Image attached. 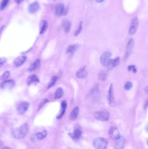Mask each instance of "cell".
<instances>
[{
    "label": "cell",
    "mask_w": 148,
    "mask_h": 149,
    "mask_svg": "<svg viewBox=\"0 0 148 149\" xmlns=\"http://www.w3.org/2000/svg\"><path fill=\"white\" fill-rule=\"evenodd\" d=\"M29 130V126L28 123H25L18 127L15 128L12 130L13 137L17 140H21L26 136Z\"/></svg>",
    "instance_id": "obj_1"
},
{
    "label": "cell",
    "mask_w": 148,
    "mask_h": 149,
    "mask_svg": "<svg viewBox=\"0 0 148 149\" xmlns=\"http://www.w3.org/2000/svg\"><path fill=\"white\" fill-rule=\"evenodd\" d=\"M107 145V141L104 138H96L93 140V146L96 149H106Z\"/></svg>",
    "instance_id": "obj_2"
},
{
    "label": "cell",
    "mask_w": 148,
    "mask_h": 149,
    "mask_svg": "<svg viewBox=\"0 0 148 149\" xmlns=\"http://www.w3.org/2000/svg\"><path fill=\"white\" fill-rule=\"evenodd\" d=\"M94 116L95 119L101 121H107L110 118L109 112L104 111L95 112Z\"/></svg>",
    "instance_id": "obj_3"
},
{
    "label": "cell",
    "mask_w": 148,
    "mask_h": 149,
    "mask_svg": "<svg viewBox=\"0 0 148 149\" xmlns=\"http://www.w3.org/2000/svg\"><path fill=\"white\" fill-rule=\"evenodd\" d=\"M107 100L109 105L111 107H115L116 106L115 98L113 96V84H111L109 87V91L107 96Z\"/></svg>",
    "instance_id": "obj_4"
},
{
    "label": "cell",
    "mask_w": 148,
    "mask_h": 149,
    "mask_svg": "<svg viewBox=\"0 0 148 149\" xmlns=\"http://www.w3.org/2000/svg\"><path fill=\"white\" fill-rule=\"evenodd\" d=\"M55 14L57 16L66 15L68 9L65 7L64 4L63 3H58L55 6Z\"/></svg>",
    "instance_id": "obj_5"
},
{
    "label": "cell",
    "mask_w": 148,
    "mask_h": 149,
    "mask_svg": "<svg viewBox=\"0 0 148 149\" xmlns=\"http://www.w3.org/2000/svg\"><path fill=\"white\" fill-rule=\"evenodd\" d=\"M29 104L25 101H22L18 104L17 106V110L20 114H23L28 110Z\"/></svg>",
    "instance_id": "obj_6"
},
{
    "label": "cell",
    "mask_w": 148,
    "mask_h": 149,
    "mask_svg": "<svg viewBox=\"0 0 148 149\" xmlns=\"http://www.w3.org/2000/svg\"><path fill=\"white\" fill-rule=\"evenodd\" d=\"M47 131L46 130H44L43 131L40 133H37L32 136L30 138L31 140L33 143H37L41 141L47 137Z\"/></svg>",
    "instance_id": "obj_7"
},
{
    "label": "cell",
    "mask_w": 148,
    "mask_h": 149,
    "mask_svg": "<svg viewBox=\"0 0 148 149\" xmlns=\"http://www.w3.org/2000/svg\"><path fill=\"white\" fill-rule=\"evenodd\" d=\"M112 57V53L109 51H106L102 54L100 56V63L104 66L106 67L108 63L109 60L111 59V57Z\"/></svg>",
    "instance_id": "obj_8"
},
{
    "label": "cell",
    "mask_w": 148,
    "mask_h": 149,
    "mask_svg": "<svg viewBox=\"0 0 148 149\" xmlns=\"http://www.w3.org/2000/svg\"><path fill=\"white\" fill-rule=\"evenodd\" d=\"M82 134V132L81 129L79 126H76L75 127L74 132L73 133H69L68 135L73 140H77L81 137Z\"/></svg>",
    "instance_id": "obj_9"
},
{
    "label": "cell",
    "mask_w": 148,
    "mask_h": 149,
    "mask_svg": "<svg viewBox=\"0 0 148 149\" xmlns=\"http://www.w3.org/2000/svg\"><path fill=\"white\" fill-rule=\"evenodd\" d=\"M109 137L113 140H117L120 137V133L117 128L112 126L109 130Z\"/></svg>",
    "instance_id": "obj_10"
},
{
    "label": "cell",
    "mask_w": 148,
    "mask_h": 149,
    "mask_svg": "<svg viewBox=\"0 0 148 149\" xmlns=\"http://www.w3.org/2000/svg\"><path fill=\"white\" fill-rule=\"evenodd\" d=\"M138 25H139V20L138 18L137 17H135L132 20L131 23L129 30V34L131 35H133L136 33L138 28Z\"/></svg>",
    "instance_id": "obj_11"
},
{
    "label": "cell",
    "mask_w": 148,
    "mask_h": 149,
    "mask_svg": "<svg viewBox=\"0 0 148 149\" xmlns=\"http://www.w3.org/2000/svg\"><path fill=\"white\" fill-rule=\"evenodd\" d=\"M15 81L14 80H8L7 81H4L1 85V89L4 88H12L15 86Z\"/></svg>",
    "instance_id": "obj_12"
},
{
    "label": "cell",
    "mask_w": 148,
    "mask_h": 149,
    "mask_svg": "<svg viewBox=\"0 0 148 149\" xmlns=\"http://www.w3.org/2000/svg\"><path fill=\"white\" fill-rule=\"evenodd\" d=\"M27 59V57L25 56H21L18 57L14 59L13 64L15 67H19L25 62Z\"/></svg>",
    "instance_id": "obj_13"
},
{
    "label": "cell",
    "mask_w": 148,
    "mask_h": 149,
    "mask_svg": "<svg viewBox=\"0 0 148 149\" xmlns=\"http://www.w3.org/2000/svg\"><path fill=\"white\" fill-rule=\"evenodd\" d=\"M76 76L79 78H85L87 76V72L85 67H82L77 71Z\"/></svg>",
    "instance_id": "obj_14"
},
{
    "label": "cell",
    "mask_w": 148,
    "mask_h": 149,
    "mask_svg": "<svg viewBox=\"0 0 148 149\" xmlns=\"http://www.w3.org/2000/svg\"><path fill=\"white\" fill-rule=\"evenodd\" d=\"M40 9V5L37 1L30 4L28 7V11L31 14L35 13L37 12Z\"/></svg>",
    "instance_id": "obj_15"
},
{
    "label": "cell",
    "mask_w": 148,
    "mask_h": 149,
    "mask_svg": "<svg viewBox=\"0 0 148 149\" xmlns=\"http://www.w3.org/2000/svg\"><path fill=\"white\" fill-rule=\"evenodd\" d=\"M134 41L133 39H131L128 42V44L127 46L125 57L126 58L129 57L132 53V51L134 47Z\"/></svg>",
    "instance_id": "obj_16"
},
{
    "label": "cell",
    "mask_w": 148,
    "mask_h": 149,
    "mask_svg": "<svg viewBox=\"0 0 148 149\" xmlns=\"http://www.w3.org/2000/svg\"><path fill=\"white\" fill-rule=\"evenodd\" d=\"M67 107V102L66 101H63L61 104V110L59 113L58 114L57 116V119H60L63 116L65 112L66 111V108Z\"/></svg>",
    "instance_id": "obj_17"
},
{
    "label": "cell",
    "mask_w": 148,
    "mask_h": 149,
    "mask_svg": "<svg viewBox=\"0 0 148 149\" xmlns=\"http://www.w3.org/2000/svg\"><path fill=\"white\" fill-rule=\"evenodd\" d=\"M40 80L38 77L35 74H32L30 76L27 80V84L28 86H30L32 84L37 83L39 82Z\"/></svg>",
    "instance_id": "obj_18"
},
{
    "label": "cell",
    "mask_w": 148,
    "mask_h": 149,
    "mask_svg": "<svg viewBox=\"0 0 148 149\" xmlns=\"http://www.w3.org/2000/svg\"><path fill=\"white\" fill-rule=\"evenodd\" d=\"M48 27V22L45 20L41 21L40 23V34H43L45 33Z\"/></svg>",
    "instance_id": "obj_19"
},
{
    "label": "cell",
    "mask_w": 148,
    "mask_h": 149,
    "mask_svg": "<svg viewBox=\"0 0 148 149\" xmlns=\"http://www.w3.org/2000/svg\"><path fill=\"white\" fill-rule=\"evenodd\" d=\"M71 24L70 22L67 20H63L62 22V27L65 32L68 33L71 28Z\"/></svg>",
    "instance_id": "obj_20"
},
{
    "label": "cell",
    "mask_w": 148,
    "mask_h": 149,
    "mask_svg": "<svg viewBox=\"0 0 148 149\" xmlns=\"http://www.w3.org/2000/svg\"><path fill=\"white\" fill-rule=\"evenodd\" d=\"M117 140L116 143V149H123L124 144L125 143V138L122 137H120Z\"/></svg>",
    "instance_id": "obj_21"
},
{
    "label": "cell",
    "mask_w": 148,
    "mask_h": 149,
    "mask_svg": "<svg viewBox=\"0 0 148 149\" xmlns=\"http://www.w3.org/2000/svg\"><path fill=\"white\" fill-rule=\"evenodd\" d=\"M79 109L78 107H75L70 112L69 118L71 120H74L77 118L78 115Z\"/></svg>",
    "instance_id": "obj_22"
},
{
    "label": "cell",
    "mask_w": 148,
    "mask_h": 149,
    "mask_svg": "<svg viewBox=\"0 0 148 149\" xmlns=\"http://www.w3.org/2000/svg\"><path fill=\"white\" fill-rule=\"evenodd\" d=\"M41 66V61L39 59L36 60L34 62H33L28 69V71L30 72H32L35 70L37 69Z\"/></svg>",
    "instance_id": "obj_23"
},
{
    "label": "cell",
    "mask_w": 148,
    "mask_h": 149,
    "mask_svg": "<svg viewBox=\"0 0 148 149\" xmlns=\"http://www.w3.org/2000/svg\"><path fill=\"white\" fill-rule=\"evenodd\" d=\"M63 94V90L61 88H57L54 94V99L58 100L62 97Z\"/></svg>",
    "instance_id": "obj_24"
},
{
    "label": "cell",
    "mask_w": 148,
    "mask_h": 149,
    "mask_svg": "<svg viewBox=\"0 0 148 149\" xmlns=\"http://www.w3.org/2000/svg\"><path fill=\"white\" fill-rule=\"evenodd\" d=\"M57 79H58V78L57 76H53L51 78V80H50L49 82L48 83V85H47V88H50L51 87L53 86L56 83V82L57 81Z\"/></svg>",
    "instance_id": "obj_25"
},
{
    "label": "cell",
    "mask_w": 148,
    "mask_h": 149,
    "mask_svg": "<svg viewBox=\"0 0 148 149\" xmlns=\"http://www.w3.org/2000/svg\"><path fill=\"white\" fill-rule=\"evenodd\" d=\"M107 78V73L105 71H101L99 74V79L101 81H105Z\"/></svg>",
    "instance_id": "obj_26"
},
{
    "label": "cell",
    "mask_w": 148,
    "mask_h": 149,
    "mask_svg": "<svg viewBox=\"0 0 148 149\" xmlns=\"http://www.w3.org/2000/svg\"><path fill=\"white\" fill-rule=\"evenodd\" d=\"M83 29V22H80V25L79 26L78 28L77 29V30H76L75 32L74 36H78L79 34H80Z\"/></svg>",
    "instance_id": "obj_27"
},
{
    "label": "cell",
    "mask_w": 148,
    "mask_h": 149,
    "mask_svg": "<svg viewBox=\"0 0 148 149\" xmlns=\"http://www.w3.org/2000/svg\"><path fill=\"white\" fill-rule=\"evenodd\" d=\"M76 47L75 44H73V45L69 46L67 49V53H69L73 52L76 49Z\"/></svg>",
    "instance_id": "obj_28"
},
{
    "label": "cell",
    "mask_w": 148,
    "mask_h": 149,
    "mask_svg": "<svg viewBox=\"0 0 148 149\" xmlns=\"http://www.w3.org/2000/svg\"><path fill=\"white\" fill-rule=\"evenodd\" d=\"M10 72L9 71H6L1 76V80H5V79L8 78L10 76Z\"/></svg>",
    "instance_id": "obj_29"
},
{
    "label": "cell",
    "mask_w": 148,
    "mask_h": 149,
    "mask_svg": "<svg viewBox=\"0 0 148 149\" xmlns=\"http://www.w3.org/2000/svg\"><path fill=\"white\" fill-rule=\"evenodd\" d=\"M9 0H3L1 2V10H2L5 8L9 2Z\"/></svg>",
    "instance_id": "obj_30"
},
{
    "label": "cell",
    "mask_w": 148,
    "mask_h": 149,
    "mask_svg": "<svg viewBox=\"0 0 148 149\" xmlns=\"http://www.w3.org/2000/svg\"><path fill=\"white\" fill-rule=\"evenodd\" d=\"M132 86H133V84H132V82H127V83L125 84V86H124V89L126 90H130L131 88H132Z\"/></svg>",
    "instance_id": "obj_31"
},
{
    "label": "cell",
    "mask_w": 148,
    "mask_h": 149,
    "mask_svg": "<svg viewBox=\"0 0 148 149\" xmlns=\"http://www.w3.org/2000/svg\"><path fill=\"white\" fill-rule=\"evenodd\" d=\"M128 70L129 72L132 71L134 73H135L137 72V69L135 66L133 65H131L128 67Z\"/></svg>",
    "instance_id": "obj_32"
},
{
    "label": "cell",
    "mask_w": 148,
    "mask_h": 149,
    "mask_svg": "<svg viewBox=\"0 0 148 149\" xmlns=\"http://www.w3.org/2000/svg\"><path fill=\"white\" fill-rule=\"evenodd\" d=\"M113 61H114V63L115 66V67H117V66L119 65V63H120V58H119V57H117V58L114 59H113Z\"/></svg>",
    "instance_id": "obj_33"
},
{
    "label": "cell",
    "mask_w": 148,
    "mask_h": 149,
    "mask_svg": "<svg viewBox=\"0 0 148 149\" xmlns=\"http://www.w3.org/2000/svg\"><path fill=\"white\" fill-rule=\"evenodd\" d=\"M49 102V100L47 99H46L43 100V101L41 102L40 105H39V109H41V108L46 103H47V102Z\"/></svg>",
    "instance_id": "obj_34"
},
{
    "label": "cell",
    "mask_w": 148,
    "mask_h": 149,
    "mask_svg": "<svg viewBox=\"0 0 148 149\" xmlns=\"http://www.w3.org/2000/svg\"><path fill=\"white\" fill-rule=\"evenodd\" d=\"M6 62V59L4 58H1V66L4 64Z\"/></svg>",
    "instance_id": "obj_35"
},
{
    "label": "cell",
    "mask_w": 148,
    "mask_h": 149,
    "mask_svg": "<svg viewBox=\"0 0 148 149\" xmlns=\"http://www.w3.org/2000/svg\"><path fill=\"white\" fill-rule=\"evenodd\" d=\"M24 1V0H15V1L17 4H21L22 2Z\"/></svg>",
    "instance_id": "obj_36"
},
{
    "label": "cell",
    "mask_w": 148,
    "mask_h": 149,
    "mask_svg": "<svg viewBox=\"0 0 148 149\" xmlns=\"http://www.w3.org/2000/svg\"><path fill=\"white\" fill-rule=\"evenodd\" d=\"M148 106V101H147V102H146L145 105V109H146L147 107Z\"/></svg>",
    "instance_id": "obj_37"
},
{
    "label": "cell",
    "mask_w": 148,
    "mask_h": 149,
    "mask_svg": "<svg viewBox=\"0 0 148 149\" xmlns=\"http://www.w3.org/2000/svg\"><path fill=\"white\" fill-rule=\"evenodd\" d=\"M104 0H96V2L97 3H101L103 2Z\"/></svg>",
    "instance_id": "obj_38"
},
{
    "label": "cell",
    "mask_w": 148,
    "mask_h": 149,
    "mask_svg": "<svg viewBox=\"0 0 148 149\" xmlns=\"http://www.w3.org/2000/svg\"><path fill=\"white\" fill-rule=\"evenodd\" d=\"M145 91L147 93H148V87H146V88H145Z\"/></svg>",
    "instance_id": "obj_39"
},
{
    "label": "cell",
    "mask_w": 148,
    "mask_h": 149,
    "mask_svg": "<svg viewBox=\"0 0 148 149\" xmlns=\"http://www.w3.org/2000/svg\"><path fill=\"white\" fill-rule=\"evenodd\" d=\"M2 149H12L11 148H10V147H4V148H3Z\"/></svg>",
    "instance_id": "obj_40"
},
{
    "label": "cell",
    "mask_w": 148,
    "mask_h": 149,
    "mask_svg": "<svg viewBox=\"0 0 148 149\" xmlns=\"http://www.w3.org/2000/svg\"><path fill=\"white\" fill-rule=\"evenodd\" d=\"M146 131H147L148 132V124L147 125V126H146Z\"/></svg>",
    "instance_id": "obj_41"
},
{
    "label": "cell",
    "mask_w": 148,
    "mask_h": 149,
    "mask_svg": "<svg viewBox=\"0 0 148 149\" xmlns=\"http://www.w3.org/2000/svg\"><path fill=\"white\" fill-rule=\"evenodd\" d=\"M147 144H148V141H147Z\"/></svg>",
    "instance_id": "obj_42"
}]
</instances>
